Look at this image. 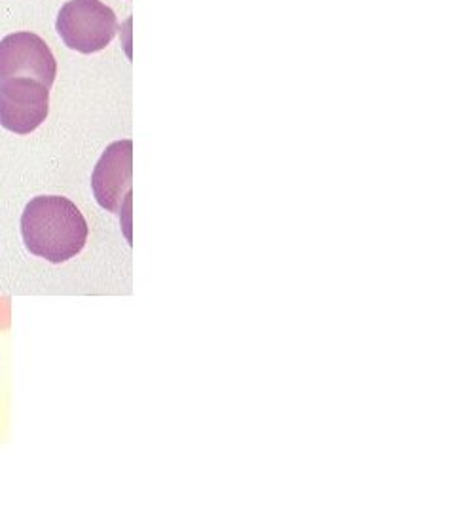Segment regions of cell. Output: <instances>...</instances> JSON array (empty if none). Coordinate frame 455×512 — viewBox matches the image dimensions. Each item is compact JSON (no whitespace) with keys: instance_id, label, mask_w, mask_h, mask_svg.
I'll return each mask as SVG.
<instances>
[{"instance_id":"1","label":"cell","mask_w":455,"mask_h":512,"mask_svg":"<svg viewBox=\"0 0 455 512\" xmlns=\"http://www.w3.org/2000/svg\"><path fill=\"white\" fill-rule=\"evenodd\" d=\"M88 222L80 209L63 196H38L21 215V236L29 253L52 264L78 255L88 239Z\"/></svg>"},{"instance_id":"2","label":"cell","mask_w":455,"mask_h":512,"mask_svg":"<svg viewBox=\"0 0 455 512\" xmlns=\"http://www.w3.org/2000/svg\"><path fill=\"white\" fill-rule=\"evenodd\" d=\"M65 46L78 54H97L116 37V14L101 0H69L55 21Z\"/></svg>"},{"instance_id":"5","label":"cell","mask_w":455,"mask_h":512,"mask_svg":"<svg viewBox=\"0 0 455 512\" xmlns=\"http://www.w3.org/2000/svg\"><path fill=\"white\" fill-rule=\"evenodd\" d=\"M133 141L124 139L107 147L93 169L91 190L97 203L109 213H122L131 203Z\"/></svg>"},{"instance_id":"3","label":"cell","mask_w":455,"mask_h":512,"mask_svg":"<svg viewBox=\"0 0 455 512\" xmlns=\"http://www.w3.org/2000/svg\"><path fill=\"white\" fill-rule=\"evenodd\" d=\"M50 112V90L33 78L0 82V126L16 135L40 128Z\"/></svg>"},{"instance_id":"4","label":"cell","mask_w":455,"mask_h":512,"mask_svg":"<svg viewBox=\"0 0 455 512\" xmlns=\"http://www.w3.org/2000/svg\"><path fill=\"white\" fill-rule=\"evenodd\" d=\"M55 74L54 54L35 33L21 31L0 40V82L10 78H33L50 90Z\"/></svg>"}]
</instances>
